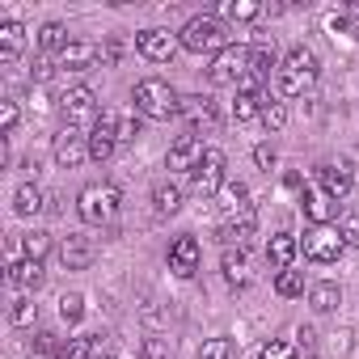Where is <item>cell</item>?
I'll list each match as a JSON object with an SVG mask.
<instances>
[{
	"label": "cell",
	"mask_w": 359,
	"mask_h": 359,
	"mask_svg": "<svg viewBox=\"0 0 359 359\" xmlns=\"http://www.w3.org/2000/svg\"><path fill=\"white\" fill-rule=\"evenodd\" d=\"M177 43H182L187 51H195V55H220V51H229L233 34H229V26H224L216 13H199V18H191V22L182 26Z\"/></svg>",
	"instance_id": "obj_1"
},
{
	"label": "cell",
	"mask_w": 359,
	"mask_h": 359,
	"mask_svg": "<svg viewBox=\"0 0 359 359\" xmlns=\"http://www.w3.org/2000/svg\"><path fill=\"white\" fill-rule=\"evenodd\" d=\"M317 72H321L317 55H313L309 47H296V51H287V60L279 64L275 93H279V97H300V93H309V89L317 85Z\"/></svg>",
	"instance_id": "obj_2"
},
{
	"label": "cell",
	"mask_w": 359,
	"mask_h": 359,
	"mask_svg": "<svg viewBox=\"0 0 359 359\" xmlns=\"http://www.w3.org/2000/svg\"><path fill=\"white\" fill-rule=\"evenodd\" d=\"M131 102H135V110H140L144 118H156V123L173 118V114H177V106H182V97L173 93V85H169V81H161V76H144V81L135 85Z\"/></svg>",
	"instance_id": "obj_3"
},
{
	"label": "cell",
	"mask_w": 359,
	"mask_h": 359,
	"mask_svg": "<svg viewBox=\"0 0 359 359\" xmlns=\"http://www.w3.org/2000/svg\"><path fill=\"white\" fill-rule=\"evenodd\" d=\"M118 203H123V195L110 182H93L76 195V212H81L85 224H110L118 216Z\"/></svg>",
	"instance_id": "obj_4"
},
{
	"label": "cell",
	"mask_w": 359,
	"mask_h": 359,
	"mask_svg": "<svg viewBox=\"0 0 359 359\" xmlns=\"http://www.w3.org/2000/svg\"><path fill=\"white\" fill-rule=\"evenodd\" d=\"M300 250H304L309 262H338V254L346 250V241H342L338 229H330V224H313V229L304 233Z\"/></svg>",
	"instance_id": "obj_5"
},
{
	"label": "cell",
	"mask_w": 359,
	"mask_h": 359,
	"mask_svg": "<svg viewBox=\"0 0 359 359\" xmlns=\"http://www.w3.org/2000/svg\"><path fill=\"white\" fill-rule=\"evenodd\" d=\"M60 114H64V123H68V127L97 123V118H102V114H97V93H93L89 85H76V89H68V93L60 97Z\"/></svg>",
	"instance_id": "obj_6"
},
{
	"label": "cell",
	"mask_w": 359,
	"mask_h": 359,
	"mask_svg": "<svg viewBox=\"0 0 359 359\" xmlns=\"http://www.w3.org/2000/svg\"><path fill=\"white\" fill-rule=\"evenodd\" d=\"M245 72H250V47H229L208 68L212 85H237V81H245Z\"/></svg>",
	"instance_id": "obj_7"
},
{
	"label": "cell",
	"mask_w": 359,
	"mask_h": 359,
	"mask_svg": "<svg viewBox=\"0 0 359 359\" xmlns=\"http://www.w3.org/2000/svg\"><path fill=\"white\" fill-rule=\"evenodd\" d=\"M177 118H182V123L191 127V135H195V131H212V127L220 123V110H216L212 97L195 93V97H182V106H177Z\"/></svg>",
	"instance_id": "obj_8"
},
{
	"label": "cell",
	"mask_w": 359,
	"mask_h": 359,
	"mask_svg": "<svg viewBox=\"0 0 359 359\" xmlns=\"http://www.w3.org/2000/svg\"><path fill=\"white\" fill-rule=\"evenodd\" d=\"M224 152L220 148H208V156H203V165L191 173V187L199 191V195H220L224 191Z\"/></svg>",
	"instance_id": "obj_9"
},
{
	"label": "cell",
	"mask_w": 359,
	"mask_h": 359,
	"mask_svg": "<svg viewBox=\"0 0 359 359\" xmlns=\"http://www.w3.org/2000/svg\"><path fill=\"white\" fill-rule=\"evenodd\" d=\"M114 148H118V114L114 110H102V118L89 131V156L93 161H110Z\"/></svg>",
	"instance_id": "obj_10"
},
{
	"label": "cell",
	"mask_w": 359,
	"mask_h": 359,
	"mask_svg": "<svg viewBox=\"0 0 359 359\" xmlns=\"http://www.w3.org/2000/svg\"><path fill=\"white\" fill-rule=\"evenodd\" d=\"M135 47H140V55L144 60H152V64H169L173 60V51H177V39L169 34V30H140L135 34Z\"/></svg>",
	"instance_id": "obj_11"
},
{
	"label": "cell",
	"mask_w": 359,
	"mask_h": 359,
	"mask_svg": "<svg viewBox=\"0 0 359 359\" xmlns=\"http://www.w3.org/2000/svg\"><path fill=\"white\" fill-rule=\"evenodd\" d=\"M203 156H208L203 140H199V135H182V140H177V144L169 148L165 165H169V169H182V173H195V169L203 165Z\"/></svg>",
	"instance_id": "obj_12"
},
{
	"label": "cell",
	"mask_w": 359,
	"mask_h": 359,
	"mask_svg": "<svg viewBox=\"0 0 359 359\" xmlns=\"http://www.w3.org/2000/svg\"><path fill=\"white\" fill-rule=\"evenodd\" d=\"M317 177H321V191H325L330 199H346L351 187H355V173H351L346 161H325V165L317 169Z\"/></svg>",
	"instance_id": "obj_13"
},
{
	"label": "cell",
	"mask_w": 359,
	"mask_h": 359,
	"mask_svg": "<svg viewBox=\"0 0 359 359\" xmlns=\"http://www.w3.org/2000/svg\"><path fill=\"white\" fill-rule=\"evenodd\" d=\"M85 156H89V135H81L76 127H64V131L55 135V161H60L64 169H76Z\"/></svg>",
	"instance_id": "obj_14"
},
{
	"label": "cell",
	"mask_w": 359,
	"mask_h": 359,
	"mask_svg": "<svg viewBox=\"0 0 359 359\" xmlns=\"http://www.w3.org/2000/svg\"><path fill=\"white\" fill-rule=\"evenodd\" d=\"M169 271L182 275V279H191V275L199 271V241H195V237H177V241L169 245Z\"/></svg>",
	"instance_id": "obj_15"
},
{
	"label": "cell",
	"mask_w": 359,
	"mask_h": 359,
	"mask_svg": "<svg viewBox=\"0 0 359 359\" xmlns=\"http://www.w3.org/2000/svg\"><path fill=\"white\" fill-rule=\"evenodd\" d=\"M60 262H64L68 271H85V266L93 262V241H89L85 233H68L64 245H60Z\"/></svg>",
	"instance_id": "obj_16"
},
{
	"label": "cell",
	"mask_w": 359,
	"mask_h": 359,
	"mask_svg": "<svg viewBox=\"0 0 359 359\" xmlns=\"http://www.w3.org/2000/svg\"><path fill=\"white\" fill-rule=\"evenodd\" d=\"M220 271H224V279H229L233 287H250V283H254V262H250L245 250H224Z\"/></svg>",
	"instance_id": "obj_17"
},
{
	"label": "cell",
	"mask_w": 359,
	"mask_h": 359,
	"mask_svg": "<svg viewBox=\"0 0 359 359\" xmlns=\"http://www.w3.org/2000/svg\"><path fill=\"white\" fill-rule=\"evenodd\" d=\"M300 208H304V216H309L313 224H330V216H334V199H330L321 187H304V191H300Z\"/></svg>",
	"instance_id": "obj_18"
},
{
	"label": "cell",
	"mask_w": 359,
	"mask_h": 359,
	"mask_svg": "<svg viewBox=\"0 0 359 359\" xmlns=\"http://www.w3.org/2000/svg\"><path fill=\"white\" fill-rule=\"evenodd\" d=\"M97 60H102V51H97L93 43L72 39V43H68V51L60 55V68H68V72H85V68H93Z\"/></svg>",
	"instance_id": "obj_19"
},
{
	"label": "cell",
	"mask_w": 359,
	"mask_h": 359,
	"mask_svg": "<svg viewBox=\"0 0 359 359\" xmlns=\"http://www.w3.org/2000/svg\"><path fill=\"white\" fill-rule=\"evenodd\" d=\"M26 51V26L22 22H0V64H13Z\"/></svg>",
	"instance_id": "obj_20"
},
{
	"label": "cell",
	"mask_w": 359,
	"mask_h": 359,
	"mask_svg": "<svg viewBox=\"0 0 359 359\" xmlns=\"http://www.w3.org/2000/svg\"><path fill=\"white\" fill-rule=\"evenodd\" d=\"M43 279H47V271H43V262H34V258H18V262L9 266V283H18V287H26V292H39Z\"/></svg>",
	"instance_id": "obj_21"
},
{
	"label": "cell",
	"mask_w": 359,
	"mask_h": 359,
	"mask_svg": "<svg viewBox=\"0 0 359 359\" xmlns=\"http://www.w3.org/2000/svg\"><path fill=\"white\" fill-rule=\"evenodd\" d=\"M296 254H300V241H296L292 233H275V237L266 241V258H271V266H279V271H287Z\"/></svg>",
	"instance_id": "obj_22"
},
{
	"label": "cell",
	"mask_w": 359,
	"mask_h": 359,
	"mask_svg": "<svg viewBox=\"0 0 359 359\" xmlns=\"http://www.w3.org/2000/svg\"><path fill=\"white\" fill-rule=\"evenodd\" d=\"M266 102H271L266 93H258V89H241L237 102H233V118H237V123H250V118H258V114L266 110Z\"/></svg>",
	"instance_id": "obj_23"
},
{
	"label": "cell",
	"mask_w": 359,
	"mask_h": 359,
	"mask_svg": "<svg viewBox=\"0 0 359 359\" xmlns=\"http://www.w3.org/2000/svg\"><path fill=\"white\" fill-rule=\"evenodd\" d=\"M13 212H18V216H39V212H47V195H43L34 182H26V187H18V195H13Z\"/></svg>",
	"instance_id": "obj_24"
},
{
	"label": "cell",
	"mask_w": 359,
	"mask_h": 359,
	"mask_svg": "<svg viewBox=\"0 0 359 359\" xmlns=\"http://www.w3.org/2000/svg\"><path fill=\"white\" fill-rule=\"evenodd\" d=\"M152 208L161 216H173L177 208H182V187H177V182H156L152 187Z\"/></svg>",
	"instance_id": "obj_25"
},
{
	"label": "cell",
	"mask_w": 359,
	"mask_h": 359,
	"mask_svg": "<svg viewBox=\"0 0 359 359\" xmlns=\"http://www.w3.org/2000/svg\"><path fill=\"white\" fill-rule=\"evenodd\" d=\"M55 359H102V338H68Z\"/></svg>",
	"instance_id": "obj_26"
},
{
	"label": "cell",
	"mask_w": 359,
	"mask_h": 359,
	"mask_svg": "<svg viewBox=\"0 0 359 359\" xmlns=\"http://www.w3.org/2000/svg\"><path fill=\"white\" fill-rule=\"evenodd\" d=\"M68 43H72V39H68L64 22H47V26L39 30V47H43V51H51V55H64V51H68Z\"/></svg>",
	"instance_id": "obj_27"
},
{
	"label": "cell",
	"mask_w": 359,
	"mask_h": 359,
	"mask_svg": "<svg viewBox=\"0 0 359 359\" xmlns=\"http://www.w3.org/2000/svg\"><path fill=\"white\" fill-rule=\"evenodd\" d=\"M250 233H254V212H245V216H237V220H229V224L220 229V237H224L229 250H233V245L245 250V237H250Z\"/></svg>",
	"instance_id": "obj_28"
},
{
	"label": "cell",
	"mask_w": 359,
	"mask_h": 359,
	"mask_svg": "<svg viewBox=\"0 0 359 359\" xmlns=\"http://www.w3.org/2000/svg\"><path fill=\"white\" fill-rule=\"evenodd\" d=\"M220 199H224V212H229V216H245V212H250V203H245V199H250V191H245L241 182H224Z\"/></svg>",
	"instance_id": "obj_29"
},
{
	"label": "cell",
	"mask_w": 359,
	"mask_h": 359,
	"mask_svg": "<svg viewBox=\"0 0 359 359\" xmlns=\"http://www.w3.org/2000/svg\"><path fill=\"white\" fill-rule=\"evenodd\" d=\"M309 304H313L317 313H334V309H338V283H317V287L309 292Z\"/></svg>",
	"instance_id": "obj_30"
},
{
	"label": "cell",
	"mask_w": 359,
	"mask_h": 359,
	"mask_svg": "<svg viewBox=\"0 0 359 359\" xmlns=\"http://www.w3.org/2000/svg\"><path fill=\"white\" fill-rule=\"evenodd\" d=\"M220 13L233 18V22H254L262 13V5H258V0H229V5H220Z\"/></svg>",
	"instance_id": "obj_31"
},
{
	"label": "cell",
	"mask_w": 359,
	"mask_h": 359,
	"mask_svg": "<svg viewBox=\"0 0 359 359\" xmlns=\"http://www.w3.org/2000/svg\"><path fill=\"white\" fill-rule=\"evenodd\" d=\"M22 254H26V258H34V262H43V258L51 254V237H47V233H39V229H34V233H26V237H22Z\"/></svg>",
	"instance_id": "obj_32"
},
{
	"label": "cell",
	"mask_w": 359,
	"mask_h": 359,
	"mask_svg": "<svg viewBox=\"0 0 359 359\" xmlns=\"http://www.w3.org/2000/svg\"><path fill=\"white\" fill-rule=\"evenodd\" d=\"M258 359H300V346L287 342V338H271V342L258 351Z\"/></svg>",
	"instance_id": "obj_33"
},
{
	"label": "cell",
	"mask_w": 359,
	"mask_h": 359,
	"mask_svg": "<svg viewBox=\"0 0 359 359\" xmlns=\"http://www.w3.org/2000/svg\"><path fill=\"white\" fill-rule=\"evenodd\" d=\"M199 359H237V342L233 338H212V342H203Z\"/></svg>",
	"instance_id": "obj_34"
},
{
	"label": "cell",
	"mask_w": 359,
	"mask_h": 359,
	"mask_svg": "<svg viewBox=\"0 0 359 359\" xmlns=\"http://www.w3.org/2000/svg\"><path fill=\"white\" fill-rule=\"evenodd\" d=\"M275 292H279V296H287V300H292V296H300V292H304L300 271H279V275H275Z\"/></svg>",
	"instance_id": "obj_35"
},
{
	"label": "cell",
	"mask_w": 359,
	"mask_h": 359,
	"mask_svg": "<svg viewBox=\"0 0 359 359\" xmlns=\"http://www.w3.org/2000/svg\"><path fill=\"white\" fill-rule=\"evenodd\" d=\"M60 317H64L68 325H76V321L85 317V296H76V292L64 296V300H60Z\"/></svg>",
	"instance_id": "obj_36"
},
{
	"label": "cell",
	"mask_w": 359,
	"mask_h": 359,
	"mask_svg": "<svg viewBox=\"0 0 359 359\" xmlns=\"http://www.w3.org/2000/svg\"><path fill=\"white\" fill-rule=\"evenodd\" d=\"M9 317H13V325H34L39 321V304L34 300H13V313Z\"/></svg>",
	"instance_id": "obj_37"
},
{
	"label": "cell",
	"mask_w": 359,
	"mask_h": 359,
	"mask_svg": "<svg viewBox=\"0 0 359 359\" xmlns=\"http://www.w3.org/2000/svg\"><path fill=\"white\" fill-rule=\"evenodd\" d=\"M140 359H173V351H169V342H165V338H144Z\"/></svg>",
	"instance_id": "obj_38"
},
{
	"label": "cell",
	"mask_w": 359,
	"mask_h": 359,
	"mask_svg": "<svg viewBox=\"0 0 359 359\" xmlns=\"http://www.w3.org/2000/svg\"><path fill=\"white\" fill-rule=\"evenodd\" d=\"M262 118H266V127H271V131H283V123H287V106H283V102H266Z\"/></svg>",
	"instance_id": "obj_39"
},
{
	"label": "cell",
	"mask_w": 359,
	"mask_h": 359,
	"mask_svg": "<svg viewBox=\"0 0 359 359\" xmlns=\"http://www.w3.org/2000/svg\"><path fill=\"white\" fill-rule=\"evenodd\" d=\"M342 241H346V250H359V212H346V220H342Z\"/></svg>",
	"instance_id": "obj_40"
},
{
	"label": "cell",
	"mask_w": 359,
	"mask_h": 359,
	"mask_svg": "<svg viewBox=\"0 0 359 359\" xmlns=\"http://www.w3.org/2000/svg\"><path fill=\"white\" fill-rule=\"evenodd\" d=\"M140 135V118L135 114H118V144H131Z\"/></svg>",
	"instance_id": "obj_41"
},
{
	"label": "cell",
	"mask_w": 359,
	"mask_h": 359,
	"mask_svg": "<svg viewBox=\"0 0 359 359\" xmlns=\"http://www.w3.org/2000/svg\"><path fill=\"white\" fill-rule=\"evenodd\" d=\"M254 161H258V169H266V173H271V169L279 165V152H275L271 144H258V148H254Z\"/></svg>",
	"instance_id": "obj_42"
},
{
	"label": "cell",
	"mask_w": 359,
	"mask_h": 359,
	"mask_svg": "<svg viewBox=\"0 0 359 359\" xmlns=\"http://www.w3.org/2000/svg\"><path fill=\"white\" fill-rule=\"evenodd\" d=\"M18 127V102H0V131H13Z\"/></svg>",
	"instance_id": "obj_43"
},
{
	"label": "cell",
	"mask_w": 359,
	"mask_h": 359,
	"mask_svg": "<svg viewBox=\"0 0 359 359\" xmlns=\"http://www.w3.org/2000/svg\"><path fill=\"white\" fill-rule=\"evenodd\" d=\"M118 51H123V47H118V39H110V43L102 47V64H114V60H118Z\"/></svg>",
	"instance_id": "obj_44"
},
{
	"label": "cell",
	"mask_w": 359,
	"mask_h": 359,
	"mask_svg": "<svg viewBox=\"0 0 359 359\" xmlns=\"http://www.w3.org/2000/svg\"><path fill=\"white\" fill-rule=\"evenodd\" d=\"M34 351H55V355H60V346H55V334H39V338H34Z\"/></svg>",
	"instance_id": "obj_45"
},
{
	"label": "cell",
	"mask_w": 359,
	"mask_h": 359,
	"mask_svg": "<svg viewBox=\"0 0 359 359\" xmlns=\"http://www.w3.org/2000/svg\"><path fill=\"white\" fill-rule=\"evenodd\" d=\"M51 72H55V68H51L47 60H43V64H34V81H39V85H43V81H51Z\"/></svg>",
	"instance_id": "obj_46"
},
{
	"label": "cell",
	"mask_w": 359,
	"mask_h": 359,
	"mask_svg": "<svg viewBox=\"0 0 359 359\" xmlns=\"http://www.w3.org/2000/svg\"><path fill=\"white\" fill-rule=\"evenodd\" d=\"M283 187H287V191H304V187H300V173H287V177H283Z\"/></svg>",
	"instance_id": "obj_47"
}]
</instances>
